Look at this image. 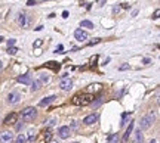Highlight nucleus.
<instances>
[{"mask_svg": "<svg viewBox=\"0 0 160 143\" xmlns=\"http://www.w3.org/2000/svg\"><path fill=\"white\" fill-rule=\"evenodd\" d=\"M49 143H58V142H53V140H50V142H49Z\"/></svg>", "mask_w": 160, "mask_h": 143, "instance_id": "a19ab883", "label": "nucleus"}, {"mask_svg": "<svg viewBox=\"0 0 160 143\" xmlns=\"http://www.w3.org/2000/svg\"><path fill=\"white\" fill-rule=\"evenodd\" d=\"M44 124H46L47 127H52V125H55V124H56V120H55V118H50V120L44 121Z\"/></svg>", "mask_w": 160, "mask_h": 143, "instance_id": "5701e85b", "label": "nucleus"}, {"mask_svg": "<svg viewBox=\"0 0 160 143\" xmlns=\"http://www.w3.org/2000/svg\"><path fill=\"white\" fill-rule=\"evenodd\" d=\"M16 52H18V49H16V47H13V46L7 47V53H9V55H15Z\"/></svg>", "mask_w": 160, "mask_h": 143, "instance_id": "393cba45", "label": "nucleus"}, {"mask_svg": "<svg viewBox=\"0 0 160 143\" xmlns=\"http://www.w3.org/2000/svg\"><path fill=\"white\" fill-rule=\"evenodd\" d=\"M36 3H37L36 0H28V1H27V4H28V6H33V4H36Z\"/></svg>", "mask_w": 160, "mask_h": 143, "instance_id": "72a5a7b5", "label": "nucleus"}, {"mask_svg": "<svg viewBox=\"0 0 160 143\" xmlns=\"http://www.w3.org/2000/svg\"><path fill=\"white\" fill-rule=\"evenodd\" d=\"M133 133V122L130 121L129 122V127L126 128V131H124V136H123V143H126L127 140H129V136Z\"/></svg>", "mask_w": 160, "mask_h": 143, "instance_id": "4468645a", "label": "nucleus"}, {"mask_svg": "<svg viewBox=\"0 0 160 143\" xmlns=\"http://www.w3.org/2000/svg\"><path fill=\"white\" fill-rule=\"evenodd\" d=\"M93 95L92 93H83V95H76L73 96L71 99V103L73 105H79V106H84V105H89L93 102Z\"/></svg>", "mask_w": 160, "mask_h": 143, "instance_id": "f257e3e1", "label": "nucleus"}, {"mask_svg": "<svg viewBox=\"0 0 160 143\" xmlns=\"http://www.w3.org/2000/svg\"><path fill=\"white\" fill-rule=\"evenodd\" d=\"M80 27H86V28H93L95 25H93V22H90V21H87V19H84V21H81V24H80Z\"/></svg>", "mask_w": 160, "mask_h": 143, "instance_id": "a211bd4d", "label": "nucleus"}, {"mask_svg": "<svg viewBox=\"0 0 160 143\" xmlns=\"http://www.w3.org/2000/svg\"><path fill=\"white\" fill-rule=\"evenodd\" d=\"M89 90H90V92H99V90H102V86H101V84H92Z\"/></svg>", "mask_w": 160, "mask_h": 143, "instance_id": "412c9836", "label": "nucleus"}, {"mask_svg": "<svg viewBox=\"0 0 160 143\" xmlns=\"http://www.w3.org/2000/svg\"><path fill=\"white\" fill-rule=\"evenodd\" d=\"M154 122V112H150L147 115H144L139 121V130H145V128H150Z\"/></svg>", "mask_w": 160, "mask_h": 143, "instance_id": "7ed1b4c3", "label": "nucleus"}, {"mask_svg": "<svg viewBox=\"0 0 160 143\" xmlns=\"http://www.w3.org/2000/svg\"><path fill=\"white\" fill-rule=\"evenodd\" d=\"M15 44V38H10V40H7V46L10 47V46H13Z\"/></svg>", "mask_w": 160, "mask_h": 143, "instance_id": "c756f323", "label": "nucleus"}, {"mask_svg": "<svg viewBox=\"0 0 160 143\" xmlns=\"http://www.w3.org/2000/svg\"><path fill=\"white\" fill-rule=\"evenodd\" d=\"M40 87H41V83H40L39 80H34V81H31V90H33V92H37Z\"/></svg>", "mask_w": 160, "mask_h": 143, "instance_id": "dca6fc26", "label": "nucleus"}, {"mask_svg": "<svg viewBox=\"0 0 160 143\" xmlns=\"http://www.w3.org/2000/svg\"><path fill=\"white\" fill-rule=\"evenodd\" d=\"M135 143H142V140H144V136H142V133H141V130L138 128L135 133Z\"/></svg>", "mask_w": 160, "mask_h": 143, "instance_id": "2eb2a0df", "label": "nucleus"}, {"mask_svg": "<svg viewBox=\"0 0 160 143\" xmlns=\"http://www.w3.org/2000/svg\"><path fill=\"white\" fill-rule=\"evenodd\" d=\"M36 117H37V111H36V108L33 106H27L25 109H22V112H21V118L24 121H27V122L34 121Z\"/></svg>", "mask_w": 160, "mask_h": 143, "instance_id": "f03ea898", "label": "nucleus"}, {"mask_svg": "<svg viewBox=\"0 0 160 143\" xmlns=\"http://www.w3.org/2000/svg\"><path fill=\"white\" fill-rule=\"evenodd\" d=\"M62 49H64V46H62V44H59V46L56 47V50H55V52H56V53H58V52H64Z\"/></svg>", "mask_w": 160, "mask_h": 143, "instance_id": "2f4dec72", "label": "nucleus"}, {"mask_svg": "<svg viewBox=\"0 0 160 143\" xmlns=\"http://www.w3.org/2000/svg\"><path fill=\"white\" fill-rule=\"evenodd\" d=\"M21 128H22V124H21V122H19V124H16V130H21Z\"/></svg>", "mask_w": 160, "mask_h": 143, "instance_id": "c9c22d12", "label": "nucleus"}, {"mask_svg": "<svg viewBox=\"0 0 160 143\" xmlns=\"http://www.w3.org/2000/svg\"><path fill=\"white\" fill-rule=\"evenodd\" d=\"M15 143H27V137L24 134H18L15 139Z\"/></svg>", "mask_w": 160, "mask_h": 143, "instance_id": "aec40b11", "label": "nucleus"}, {"mask_svg": "<svg viewBox=\"0 0 160 143\" xmlns=\"http://www.w3.org/2000/svg\"><path fill=\"white\" fill-rule=\"evenodd\" d=\"M74 38H76L77 41H86V40L89 38V34H87L84 30L79 28V30H76V31H74Z\"/></svg>", "mask_w": 160, "mask_h": 143, "instance_id": "0eeeda50", "label": "nucleus"}, {"mask_svg": "<svg viewBox=\"0 0 160 143\" xmlns=\"http://www.w3.org/2000/svg\"><path fill=\"white\" fill-rule=\"evenodd\" d=\"M41 43H43V40H41V38L36 40V41H34V47H39V46H41Z\"/></svg>", "mask_w": 160, "mask_h": 143, "instance_id": "c85d7f7f", "label": "nucleus"}, {"mask_svg": "<svg viewBox=\"0 0 160 143\" xmlns=\"http://www.w3.org/2000/svg\"><path fill=\"white\" fill-rule=\"evenodd\" d=\"M36 137H37L36 131H34V130H30V131H28V142L34 143V140H36Z\"/></svg>", "mask_w": 160, "mask_h": 143, "instance_id": "f3484780", "label": "nucleus"}, {"mask_svg": "<svg viewBox=\"0 0 160 143\" xmlns=\"http://www.w3.org/2000/svg\"><path fill=\"white\" fill-rule=\"evenodd\" d=\"M127 117H129V112H124V114L121 115V122H120L121 125H124V124L127 122Z\"/></svg>", "mask_w": 160, "mask_h": 143, "instance_id": "4be33fe9", "label": "nucleus"}, {"mask_svg": "<svg viewBox=\"0 0 160 143\" xmlns=\"http://www.w3.org/2000/svg\"><path fill=\"white\" fill-rule=\"evenodd\" d=\"M127 68H129V65H127V64H123V65H120L119 67V70H121V71H123V70H127Z\"/></svg>", "mask_w": 160, "mask_h": 143, "instance_id": "7c9ffc66", "label": "nucleus"}, {"mask_svg": "<svg viewBox=\"0 0 160 143\" xmlns=\"http://www.w3.org/2000/svg\"><path fill=\"white\" fill-rule=\"evenodd\" d=\"M104 3H105V0H98V4H99V6H102Z\"/></svg>", "mask_w": 160, "mask_h": 143, "instance_id": "e433bc0d", "label": "nucleus"}, {"mask_svg": "<svg viewBox=\"0 0 160 143\" xmlns=\"http://www.w3.org/2000/svg\"><path fill=\"white\" fill-rule=\"evenodd\" d=\"M1 70H3V62L0 61V71H1Z\"/></svg>", "mask_w": 160, "mask_h": 143, "instance_id": "4c0bfd02", "label": "nucleus"}, {"mask_svg": "<svg viewBox=\"0 0 160 143\" xmlns=\"http://www.w3.org/2000/svg\"><path fill=\"white\" fill-rule=\"evenodd\" d=\"M18 83H21V84H31V77H30V74H22V75H19L18 78Z\"/></svg>", "mask_w": 160, "mask_h": 143, "instance_id": "f8f14e48", "label": "nucleus"}, {"mask_svg": "<svg viewBox=\"0 0 160 143\" xmlns=\"http://www.w3.org/2000/svg\"><path fill=\"white\" fill-rule=\"evenodd\" d=\"M98 43H101V38H93L87 43V46H93V44H98Z\"/></svg>", "mask_w": 160, "mask_h": 143, "instance_id": "a878e982", "label": "nucleus"}, {"mask_svg": "<svg viewBox=\"0 0 160 143\" xmlns=\"http://www.w3.org/2000/svg\"><path fill=\"white\" fill-rule=\"evenodd\" d=\"M70 134H71V128H70L68 125H62V127H59V130H58V136H59L61 139H68Z\"/></svg>", "mask_w": 160, "mask_h": 143, "instance_id": "423d86ee", "label": "nucleus"}, {"mask_svg": "<svg viewBox=\"0 0 160 143\" xmlns=\"http://www.w3.org/2000/svg\"><path fill=\"white\" fill-rule=\"evenodd\" d=\"M55 99H56V96H55V95H50V96H47V98L41 99L39 105H40V106H47V105H50V103H52Z\"/></svg>", "mask_w": 160, "mask_h": 143, "instance_id": "ddd939ff", "label": "nucleus"}, {"mask_svg": "<svg viewBox=\"0 0 160 143\" xmlns=\"http://www.w3.org/2000/svg\"><path fill=\"white\" fill-rule=\"evenodd\" d=\"M40 83H41V84H43V83H47V81H49V75H46V74H41V75H40V80H39Z\"/></svg>", "mask_w": 160, "mask_h": 143, "instance_id": "b1692460", "label": "nucleus"}, {"mask_svg": "<svg viewBox=\"0 0 160 143\" xmlns=\"http://www.w3.org/2000/svg\"><path fill=\"white\" fill-rule=\"evenodd\" d=\"M43 137H44V140H46V142H50V139H52V131H50L49 128H47V130H44Z\"/></svg>", "mask_w": 160, "mask_h": 143, "instance_id": "6ab92c4d", "label": "nucleus"}, {"mask_svg": "<svg viewBox=\"0 0 160 143\" xmlns=\"http://www.w3.org/2000/svg\"><path fill=\"white\" fill-rule=\"evenodd\" d=\"M159 13H160V10H159V9H156V12H154L153 18H154V19H157V18H159Z\"/></svg>", "mask_w": 160, "mask_h": 143, "instance_id": "473e14b6", "label": "nucleus"}, {"mask_svg": "<svg viewBox=\"0 0 160 143\" xmlns=\"http://www.w3.org/2000/svg\"><path fill=\"white\" fill-rule=\"evenodd\" d=\"M117 139H119V136H117V133H116V134H113V136H110V137H108V142L113 143L114 140H117Z\"/></svg>", "mask_w": 160, "mask_h": 143, "instance_id": "bb28decb", "label": "nucleus"}, {"mask_svg": "<svg viewBox=\"0 0 160 143\" xmlns=\"http://www.w3.org/2000/svg\"><path fill=\"white\" fill-rule=\"evenodd\" d=\"M59 89H61V90H64V92L71 90V89H73V81H71L70 78H62V80H61V83H59Z\"/></svg>", "mask_w": 160, "mask_h": 143, "instance_id": "39448f33", "label": "nucleus"}, {"mask_svg": "<svg viewBox=\"0 0 160 143\" xmlns=\"http://www.w3.org/2000/svg\"><path fill=\"white\" fill-rule=\"evenodd\" d=\"M19 99H21V95L18 93V92H10L9 95H7V102L9 103H18L19 102Z\"/></svg>", "mask_w": 160, "mask_h": 143, "instance_id": "1a4fd4ad", "label": "nucleus"}, {"mask_svg": "<svg viewBox=\"0 0 160 143\" xmlns=\"http://www.w3.org/2000/svg\"><path fill=\"white\" fill-rule=\"evenodd\" d=\"M36 1H44V0H36Z\"/></svg>", "mask_w": 160, "mask_h": 143, "instance_id": "79ce46f5", "label": "nucleus"}, {"mask_svg": "<svg viewBox=\"0 0 160 143\" xmlns=\"http://www.w3.org/2000/svg\"><path fill=\"white\" fill-rule=\"evenodd\" d=\"M68 15H70L68 10H64V12H62V18H68Z\"/></svg>", "mask_w": 160, "mask_h": 143, "instance_id": "f704fd0d", "label": "nucleus"}, {"mask_svg": "<svg viewBox=\"0 0 160 143\" xmlns=\"http://www.w3.org/2000/svg\"><path fill=\"white\" fill-rule=\"evenodd\" d=\"M13 142V133L9 130H4L0 133V143H12Z\"/></svg>", "mask_w": 160, "mask_h": 143, "instance_id": "20e7f679", "label": "nucleus"}, {"mask_svg": "<svg viewBox=\"0 0 160 143\" xmlns=\"http://www.w3.org/2000/svg\"><path fill=\"white\" fill-rule=\"evenodd\" d=\"M3 41H4V38H3V37L0 36V43H3Z\"/></svg>", "mask_w": 160, "mask_h": 143, "instance_id": "58836bf2", "label": "nucleus"}, {"mask_svg": "<svg viewBox=\"0 0 160 143\" xmlns=\"http://www.w3.org/2000/svg\"><path fill=\"white\" fill-rule=\"evenodd\" d=\"M148 143H156V140H154V139H153V140H150V142Z\"/></svg>", "mask_w": 160, "mask_h": 143, "instance_id": "ea45409f", "label": "nucleus"}, {"mask_svg": "<svg viewBox=\"0 0 160 143\" xmlns=\"http://www.w3.org/2000/svg\"><path fill=\"white\" fill-rule=\"evenodd\" d=\"M16 22H18L19 27H27V13H24V12L18 13V19H16Z\"/></svg>", "mask_w": 160, "mask_h": 143, "instance_id": "9b49d317", "label": "nucleus"}, {"mask_svg": "<svg viewBox=\"0 0 160 143\" xmlns=\"http://www.w3.org/2000/svg\"><path fill=\"white\" fill-rule=\"evenodd\" d=\"M16 120H18V115H16L15 112H10V114L4 118V121H3V122H4L6 125H10V124H15V122H16Z\"/></svg>", "mask_w": 160, "mask_h": 143, "instance_id": "9d476101", "label": "nucleus"}, {"mask_svg": "<svg viewBox=\"0 0 160 143\" xmlns=\"http://www.w3.org/2000/svg\"><path fill=\"white\" fill-rule=\"evenodd\" d=\"M98 114H90V115H87V117H84L83 118V124L84 125H90V124H95L96 121H98Z\"/></svg>", "mask_w": 160, "mask_h": 143, "instance_id": "6e6552de", "label": "nucleus"}, {"mask_svg": "<svg viewBox=\"0 0 160 143\" xmlns=\"http://www.w3.org/2000/svg\"><path fill=\"white\" fill-rule=\"evenodd\" d=\"M142 64H144V65H150V64H151V59H150V58H144V59H142Z\"/></svg>", "mask_w": 160, "mask_h": 143, "instance_id": "cd10ccee", "label": "nucleus"}]
</instances>
